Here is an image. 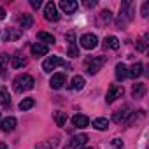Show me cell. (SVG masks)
Here are the masks:
<instances>
[{"mask_svg": "<svg viewBox=\"0 0 149 149\" xmlns=\"http://www.w3.org/2000/svg\"><path fill=\"white\" fill-rule=\"evenodd\" d=\"M72 125L76 126V128H86L90 125V119L84 114H76V116L72 118Z\"/></svg>", "mask_w": 149, "mask_h": 149, "instance_id": "13", "label": "cell"}, {"mask_svg": "<svg viewBox=\"0 0 149 149\" xmlns=\"http://www.w3.org/2000/svg\"><path fill=\"white\" fill-rule=\"evenodd\" d=\"M147 40H149V35L147 33H144L142 37H140V40L137 42V51H146V47H147Z\"/></svg>", "mask_w": 149, "mask_h": 149, "instance_id": "26", "label": "cell"}, {"mask_svg": "<svg viewBox=\"0 0 149 149\" xmlns=\"http://www.w3.org/2000/svg\"><path fill=\"white\" fill-rule=\"evenodd\" d=\"M30 51H32V54H33L35 58H39V56H46V54H47V51H49V47H47L46 44L35 42V44L30 47Z\"/></svg>", "mask_w": 149, "mask_h": 149, "instance_id": "12", "label": "cell"}, {"mask_svg": "<svg viewBox=\"0 0 149 149\" xmlns=\"http://www.w3.org/2000/svg\"><path fill=\"white\" fill-rule=\"evenodd\" d=\"M104 46H105V47H109V49H118V47H119V40H118V37L111 35V37H107V39H105Z\"/></svg>", "mask_w": 149, "mask_h": 149, "instance_id": "22", "label": "cell"}, {"mask_svg": "<svg viewBox=\"0 0 149 149\" xmlns=\"http://www.w3.org/2000/svg\"><path fill=\"white\" fill-rule=\"evenodd\" d=\"M93 126H95L97 130H107L109 119H107V118H97V119H93Z\"/></svg>", "mask_w": 149, "mask_h": 149, "instance_id": "21", "label": "cell"}, {"mask_svg": "<svg viewBox=\"0 0 149 149\" xmlns=\"http://www.w3.org/2000/svg\"><path fill=\"white\" fill-rule=\"evenodd\" d=\"M6 18V11H4V7H0V19H4Z\"/></svg>", "mask_w": 149, "mask_h": 149, "instance_id": "37", "label": "cell"}, {"mask_svg": "<svg viewBox=\"0 0 149 149\" xmlns=\"http://www.w3.org/2000/svg\"><path fill=\"white\" fill-rule=\"evenodd\" d=\"M142 16H144V18L149 16V2H144V4H142Z\"/></svg>", "mask_w": 149, "mask_h": 149, "instance_id": "33", "label": "cell"}, {"mask_svg": "<svg viewBox=\"0 0 149 149\" xmlns=\"http://www.w3.org/2000/svg\"><path fill=\"white\" fill-rule=\"evenodd\" d=\"M128 76L133 77V79H135V77H140V76H142V63H139V61L133 63V65L128 68Z\"/></svg>", "mask_w": 149, "mask_h": 149, "instance_id": "18", "label": "cell"}, {"mask_svg": "<svg viewBox=\"0 0 149 149\" xmlns=\"http://www.w3.org/2000/svg\"><path fill=\"white\" fill-rule=\"evenodd\" d=\"M0 118H2V112H0Z\"/></svg>", "mask_w": 149, "mask_h": 149, "instance_id": "39", "label": "cell"}, {"mask_svg": "<svg viewBox=\"0 0 149 149\" xmlns=\"http://www.w3.org/2000/svg\"><path fill=\"white\" fill-rule=\"evenodd\" d=\"M0 128H2V132H13L16 128V118L9 116V118L2 119V121H0Z\"/></svg>", "mask_w": 149, "mask_h": 149, "instance_id": "14", "label": "cell"}, {"mask_svg": "<svg viewBox=\"0 0 149 149\" xmlns=\"http://www.w3.org/2000/svg\"><path fill=\"white\" fill-rule=\"evenodd\" d=\"M132 114H133V112H132V107H130V105H125L123 109H119V111H116V112H114L112 119H114V123H118V125H119V123H125Z\"/></svg>", "mask_w": 149, "mask_h": 149, "instance_id": "7", "label": "cell"}, {"mask_svg": "<svg viewBox=\"0 0 149 149\" xmlns=\"http://www.w3.org/2000/svg\"><path fill=\"white\" fill-rule=\"evenodd\" d=\"M19 35V32H16L14 28H9L7 32H6V40H11V39H16Z\"/></svg>", "mask_w": 149, "mask_h": 149, "instance_id": "32", "label": "cell"}, {"mask_svg": "<svg viewBox=\"0 0 149 149\" xmlns=\"http://www.w3.org/2000/svg\"><path fill=\"white\" fill-rule=\"evenodd\" d=\"M123 93H125V90H123V86H118V84H112L109 90H107V95H105V102L107 104H112L114 100H118V98H121L123 97Z\"/></svg>", "mask_w": 149, "mask_h": 149, "instance_id": "4", "label": "cell"}, {"mask_svg": "<svg viewBox=\"0 0 149 149\" xmlns=\"http://www.w3.org/2000/svg\"><path fill=\"white\" fill-rule=\"evenodd\" d=\"M37 39L42 40V42H46V44H53L54 42V37L51 33H47V32H39L37 33Z\"/></svg>", "mask_w": 149, "mask_h": 149, "instance_id": "25", "label": "cell"}, {"mask_svg": "<svg viewBox=\"0 0 149 149\" xmlns=\"http://www.w3.org/2000/svg\"><path fill=\"white\" fill-rule=\"evenodd\" d=\"M0 149H7V146H6L4 142H0Z\"/></svg>", "mask_w": 149, "mask_h": 149, "instance_id": "38", "label": "cell"}, {"mask_svg": "<svg viewBox=\"0 0 149 149\" xmlns=\"http://www.w3.org/2000/svg\"><path fill=\"white\" fill-rule=\"evenodd\" d=\"M56 67H65V60H61L60 56H49V58L42 63L44 72H51V70H54Z\"/></svg>", "mask_w": 149, "mask_h": 149, "instance_id": "3", "label": "cell"}, {"mask_svg": "<svg viewBox=\"0 0 149 149\" xmlns=\"http://www.w3.org/2000/svg\"><path fill=\"white\" fill-rule=\"evenodd\" d=\"M0 104H2L4 107H7L11 104V98H9V91L6 88H0Z\"/></svg>", "mask_w": 149, "mask_h": 149, "instance_id": "24", "label": "cell"}, {"mask_svg": "<svg viewBox=\"0 0 149 149\" xmlns=\"http://www.w3.org/2000/svg\"><path fill=\"white\" fill-rule=\"evenodd\" d=\"M25 65H26V58H23V56H13V60H11V67L13 68H21Z\"/></svg>", "mask_w": 149, "mask_h": 149, "instance_id": "23", "label": "cell"}, {"mask_svg": "<svg viewBox=\"0 0 149 149\" xmlns=\"http://www.w3.org/2000/svg\"><path fill=\"white\" fill-rule=\"evenodd\" d=\"M7 65H9V56L2 53V54H0V74H4V72H6Z\"/></svg>", "mask_w": 149, "mask_h": 149, "instance_id": "29", "label": "cell"}, {"mask_svg": "<svg viewBox=\"0 0 149 149\" xmlns=\"http://www.w3.org/2000/svg\"><path fill=\"white\" fill-rule=\"evenodd\" d=\"M32 23H33L32 14H25V13H23V16L19 18V25H21V28H23V30H26V28H30V26H32Z\"/></svg>", "mask_w": 149, "mask_h": 149, "instance_id": "19", "label": "cell"}, {"mask_svg": "<svg viewBox=\"0 0 149 149\" xmlns=\"http://www.w3.org/2000/svg\"><path fill=\"white\" fill-rule=\"evenodd\" d=\"M65 81H67V77H65V74H61V72H58V74H54V76L51 77V88L53 90H60L63 84H65Z\"/></svg>", "mask_w": 149, "mask_h": 149, "instance_id": "11", "label": "cell"}, {"mask_svg": "<svg viewBox=\"0 0 149 149\" xmlns=\"http://www.w3.org/2000/svg\"><path fill=\"white\" fill-rule=\"evenodd\" d=\"M88 149H93V147H88Z\"/></svg>", "mask_w": 149, "mask_h": 149, "instance_id": "40", "label": "cell"}, {"mask_svg": "<svg viewBox=\"0 0 149 149\" xmlns=\"http://www.w3.org/2000/svg\"><path fill=\"white\" fill-rule=\"evenodd\" d=\"M111 19H112V13L109 9H105V11L100 13V23H109Z\"/></svg>", "mask_w": 149, "mask_h": 149, "instance_id": "30", "label": "cell"}, {"mask_svg": "<svg viewBox=\"0 0 149 149\" xmlns=\"http://www.w3.org/2000/svg\"><path fill=\"white\" fill-rule=\"evenodd\" d=\"M44 18H46L47 21H58V19H60V14H58V11H56V6H54L53 2L46 4V7H44Z\"/></svg>", "mask_w": 149, "mask_h": 149, "instance_id": "9", "label": "cell"}, {"mask_svg": "<svg viewBox=\"0 0 149 149\" xmlns=\"http://www.w3.org/2000/svg\"><path fill=\"white\" fill-rule=\"evenodd\" d=\"M56 146H58V137H53V139H49V140H46V142L35 144V149H53V147H56Z\"/></svg>", "mask_w": 149, "mask_h": 149, "instance_id": "17", "label": "cell"}, {"mask_svg": "<svg viewBox=\"0 0 149 149\" xmlns=\"http://www.w3.org/2000/svg\"><path fill=\"white\" fill-rule=\"evenodd\" d=\"M30 6H32L33 9H39V7L42 6V2H40V0H30Z\"/></svg>", "mask_w": 149, "mask_h": 149, "instance_id": "34", "label": "cell"}, {"mask_svg": "<svg viewBox=\"0 0 149 149\" xmlns=\"http://www.w3.org/2000/svg\"><path fill=\"white\" fill-rule=\"evenodd\" d=\"M112 146H114L116 149H123V142H121L119 139H114V140H112Z\"/></svg>", "mask_w": 149, "mask_h": 149, "instance_id": "35", "label": "cell"}, {"mask_svg": "<svg viewBox=\"0 0 149 149\" xmlns=\"http://www.w3.org/2000/svg\"><path fill=\"white\" fill-rule=\"evenodd\" d=\"M128 77V68L125 63H118L116 65V79L118 81H125Z\"/></svg>", "mask_w": 149, "mask_h": 149, "instance_id": "16", "label": "cell"}, {"mask_svg": "<svg viewBox=\"0 0 149 149\" xmlns=\"http://www.w3.org/2000/svg\"><path fill=\"white\" fill-rule=\"evenodd\" d=\"M88 142V135H84V133H79V135H74L68 142H67V146H65V149H79L81 146H84Z\"/></svg>", "mask_w": 149, "mask_h": 149, "instance_id": "5", "label": "cell"}, {"mask_svg": "<svg viewBox=\"0 0 149 149\" xmlns=\"http://www.w3.org/2000/svg\"><path fill=\"white\" fill-rule=\"evenodd\" d=\"M54 123L58 126H65L67 123V114L65 112H54Z\"/></svg>", "mask_w": 149, "mask_h": 149, "instance_id": "27", "label": "cell"}, {"mask_svg": "<svg viewBox=\"0 0 149 149\" xmlns=\"http://www.w3.org/2000/svg\"><path fill=\"white\" fill-rule=\"evenodd\" d=\"M67 54H68L70 58L79 56V49H77V46H76V44H70V46H68V49H67Z\"/></svg>", "mask_w": 149, "mask_h": 149, "instance_id": "31", "label": "cell"}, {"mask_svg": "<svg viewBox=\"0 0 149 149\" xmlns=\"http://www.w3.org/2000/svg\"><path fill=\"white\" fill-rule=\"evenodd\" d=\"M13 84H14V90L18 93H23V91L32 90L33 84H35V81H33V77L30 76V74H19V76L13 81Z\"/></svg>", "mask_w": 149, "mask_h": 149, "instance_id": "1", "label": "cell"}, {"mask_svg": "<svg viewBox=\"0 0 149 149\" xmlns=\"http://www.w3.org/2000/svg\"><path fill=\"white\" fill-rule=\"evenodd\" d=\"M70 88L76 90V91H77V90H83V88H84V77H83V76H76V77L72 79Z\"/></svg>", "mask_w": 149, "mask_h": 149, "instance_id": "20", "label": "cell"}, {"mask_svg": "<svg viewBox=\"0 0 149 149\" xmlns=\"http://www.w3.org/2000/svg\"><path fill=\"white\" fill-rule=\"evenodd\" d=\"M95 6H97L95 0H93V2H91V0H86V2H84V7H95Z\"/></svg>", "mask_w": 149, "mask_h": 149, "instance_id": "36", "label": "cell"}, {"mask_svg": "<svg viewBox=\"0 0 149 149\" xmlns=\"http://www.w3.org/2000/svg\"><path fill=\"white\" fill-rule=\"evenodd\" d=\"M144 93H146V84L144 83H135L132 86V97L133 98H142Z\"/></svg>", "mask_w": 149, "mask_h": 149, "instance_id": "15", "label": "cell"}, {"mask_svg": "<svg viewBox=\"0 0 149 149\" xmlns=\"http://www.w3.org/2000/svg\"><path fill=\"white\" fill-rule=\"evenodd\" d=\"M77 7H79V4L74 2V0H61V2H60V9H61L65 14H72Z\"/></svg>", "mask_w": 149, "mask_h": 149, "instance_id": "10", "label": "cell"}, {"mask_svg": "<svg viewBox=\"0 0 149 149\" xmlns=\"http://www.w3.org/2000/svg\"><path fill=\"white\" fill-rule=\"evenodd\" d=\"M107 61V56H97V58H93V60H90L88 61V65H86V68H88V72L90 74H97L102 67H104V63Z\"/></svg>", "mask_w": 149, "mask_h": 149, "instance_id": "6", "label": "cell"}, {"mask_svg": "<svg viewBox=\"0 0 149 149\" xmlns=\"http://www.w3.org/2000/svg\"><path fill=\"white\" fill-rule=\"evenodd\" d=\"M132 13V2H128V0H126V2H123L121 4V9H119V18H118V26L119 28H123L126 23H130L132 19H133V14H130Z\"/></svg>", "mask_w": 149, "mask_h": 149, "instance_id": "2", "label": "cell"}, {"mask_svg": "<svg viewBox=\"0 0 149 149\" xmlns=\"http://www.w3.org/2000/svg\"><path fill=\"white\" fill-rule=\"evenodd\" d=\"M33 105H35V100H33V98H25V100H21L19 109H21V111H28V109H32Z\"/></svg>", "mask_w": 149, "mask_h": 149, "instance_id": "28", "label": "cell"}, {"mask_svg": "<svg viewBox=\"0 0 149 149\" xmlns=\"http://www.w3.org/2000/svg\"><path fill=\"white\" fill-rule=\"evenodd\" d=\"M79 42H81V46H83L84 49H95V47L98 46V39H97V35H93V33H84Z\"/></svg>", "mask_w": 149, "mask_h": 149, "instance_id": "8", "label": "cell"}]
</instances>
